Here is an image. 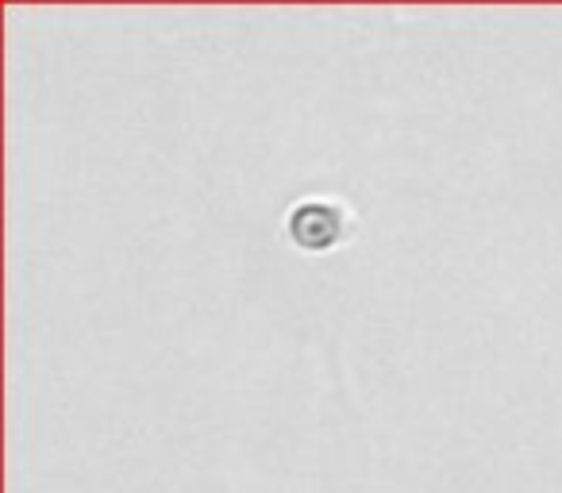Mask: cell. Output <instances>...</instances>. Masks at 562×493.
Segmentation results:
<instances>
[{"label":"cell","mask_w":562,"mask_h":493,"mask_svg":"<svg viewBox=\"0 0 562 493\" xmlns=\"http://www.w3.org/2000/svg\"><path fill=\"white\" fill-rule=\"evenodd\" d=\"M351 232V209L339 197H301L290 212H285V235L301 251L324 255L347 239Z\"/></svg>","instance_id":"cell-1"}]
</instances>
